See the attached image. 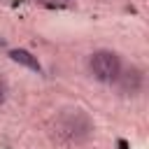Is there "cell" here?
Instances as JSON below:
<instances>
[{
	"mask_svg": "<svg viewBox=\"0 0 149 149\" xmlns=\"http://www.w3.org/2000/svg\"><path fill=\"white\" fill-rule=\"evenodd\" d=\"M88 68L95 79L100 81H114L121 72V61L114 51H95L88 61Z\"/></svg>",
	"mask_w": 149,
	"mask_h": 149,
	"instance_id": "cell-1",
	"label": "cell"
},
{
	"mask_svg": "<svg viewBox=\"0 0 149 149\" xmlns=\"http://www.w3.org/2000/svg\"><path fill=\"white\" fill-rule=\"evenodd\" d=\"M9 56H12V61H16V63H21V65H26V68L40 72V63H37V58H35L30 51H26V49H12Z\"/></svg>",
	"mask_w": 149,
	"mask_h": 149,
	"instance_id": "cell-2",
	"label": "cell"
},
{
	"mask_svg": "<svg viewBox=\"0 0 149 149\" xmlns=\"http://www.w3.org/2000/svg\"><path fill=\"white\" fill-rule=\"evenodd\" d=\"M5 98H7V86H5V81L0 79V102H5Z\"/></svg>",
	"mask_w": 149,
	"mask_h": 149,
	"instance_id": "cell-3",
	"label": "cell"
}]
</instances>
